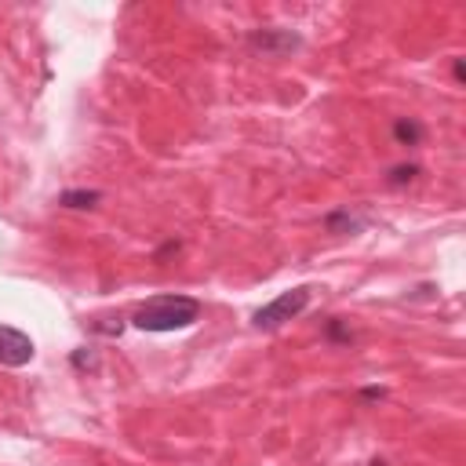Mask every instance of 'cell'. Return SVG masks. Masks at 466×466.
I'll use <instances>...</instances> for the list:
<instances>
[{
    "label": "cell",
    "instance_id": "cell-1",
    "mask_svg": "<svg viewBox=\"0 0 466 466\" xmlns=\"http://www.w3.org/2000/svg\"><path fill=\"white\" fill-rule=\"evenodd\" d=\"M200 320V302L189 299V295H157L149 299L146 306L135 309L131 324L142 328V331H182L189 324Z\"/></svg>",
    "mask_w": 466,
    "mask_h": 466
},
{
    "label": "cell",
    "instance_id": "cell-2",
    "mask_svg": "<svg viewBox=\"0 0 466 466\" xmlns=\"http://www.w3.org/2000/svg\"><path fill=\"white\" fill-rule=\"evenodd\" d=\"M306 306H309V288L280 291L273 302H266V306L255 313V328H258V331H277L280 324H288L291 317H299Z\"/></svg>",
    "mask_w": 466,
    "mask_h": 466
},
{
    "label": "cell",
    "instance_id": "cell-3",
    "mask_svg": "<svg viewBox=\"0 0 466 466\" xmlns=\"http://www.w3.org/2000/svg\"><path fill=\"white\" fill-rule=\"evenodd\" d=\"M33 353H36V350H33V339H29L25 331L0 324V364H7V368H22V364L33 360Z\"/></svg>",
    "mask_w": 466,
    "mask_h": 466
},
{
    "label": "cell",
    "instance_id": "cell-4",
    "mask_svg": "<svg viewBox=\"0 0 466 466\" xmlns=\"http://www.w3.org/2000/svg\"><path fill=\"white\" fill-rule=\"evenodd\" d=\"M251 47H262V55H280V51H291V47H299V36H288V33H273V29H266V33H255L251 36Z\"/></svg>",
    "mask_w": 466,
    "mask_h": 466
},
{
    "label": "cell",
    "instance_id": "cell-5",
    "mask_svg": "<svg viewBox=\"0 0 466 466\" xmlns=\"http://www.w3.org/2000/svg\"><path fill=\"white\" fill-rule=\"evenodd\" d=\"M393 135H397V142H404V146H419V142H422V124H419V120H397V124H393Z\"/></svg>",
    "mask_w": 466,
    "mask_h": 466
},
{
    "label": "cell",
    "instance_id": "cell-6",
    "mask_svg": "<svg viewBox=\"0 0 466 466\" xmlns=\"http://www.w3.org/2000/svg\"><path fill=\"white\" fill-rule=\"evenodd\" d=\"M98 200V193H84V189H69V193H62V204H69V208H91Z\"/></svg>",
    "mask_w": 466,
    "mask_h": 466
},
{
    "label": "cell",
    "instance_id": "cell-7",
    "mask_svg": "<svg viewBox=\"0 0 466 466\" xmlns=\"http://www.w3.org/2000/svg\"><path fill=\"white\" fill-rule=\"evenodd\" d=\"M415 171H419V167H411V164H408V167H393V175H390V186L411 182V178H415Z\"/></svg>",
    "mask_w": 466,
    "mask_h": 466
}]
</instances>
